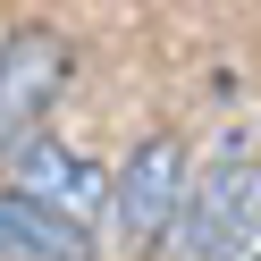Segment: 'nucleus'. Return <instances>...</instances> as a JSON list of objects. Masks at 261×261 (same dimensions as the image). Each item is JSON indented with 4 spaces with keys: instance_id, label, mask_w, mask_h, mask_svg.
<instances>
[{
    "instance_id": "nucleus-1",
    "label": "nucleus",
    "mask_w": 261,
    "mask_h": 261,
    "mask_svg": "<svg viewBox=\"0 0 261 261\" xmlns=\"http://www.w3.org/2000/svg\"><path fill=\"white\" fill-rule=\"evenodd\" d=\"M253 227H261V160L244 143H227L186 194L177 261H253Z\"/></svg>"
},
{
    "instance_id": "nucleus-2",
    "label": "nucleus",
    "mask_w": 261,
    "mask_h": 261,
    "mask_svg": "<svg viewBox=\"0 0 261 261\" xmlns=\"http://www.w3.org/2000/svg\"><path fill=\"white\" fill-rule=\"evenodd\" d=\"M186 143L177 135H143L135 152L118 160V186H110V211H118V236L135 244V253H152V244L177 236V219H186Z\"/></svg>"
},
{
    "instance_id": "nucleus-3",
    "label": "nucleus",
    "mask_w": 261,
    "mask_h": 261,
    "mask_svg": "<svg viewBox=\"0 0 261 261\" xmlns=\"http://www.w3.org/2000/svg\"><path fill=\"white\" fill-rule=\"evenodd\" d=\"M59 85H68V42L51 25H9L0 34V152L34 143V126L51 118Z\"/></svg>"
},
{
    "instance_id": "nucleus-4",
    "label": "nucleus",
    "mask_w": 261,
    "mask_h": 261,
    "mask_svg": "<svg viewBox=\"0 0 261 261\" xmlns=\"http://www.w3.org/2000/svg\"><path fill=\"white\" fill-rule=\"evenodd\" d=\"M17 194H25V202H42V211H59L68 227H93V219H101V202H110V177L93 169V160H76L68 143L34 135V143H17Z\"/></svg>"
},
{
    "instance_id": "nucleus-5",
    "label": "nucleus",
    "mask_w": 261,
    "mask_h": 261,
    "mask_svg": "<svg viewBox=\"0 0 261 261\" xmlns=\"http://www.w3.org/2000/svg\"><path fill=\"white\" fill-rule=\"evenodd\" d=\"M0 253L9 261H93V236L68 227L59 211L25 202L17 186H0Z\"/></svg>"
},
{
    "instance_id": "nucleus-6",
    "label": "nucleus",
    "mask_w": 261,
    "mask_h": 261,
    "mask_svg": "<svg viewBox=\"0 0 261 261\" xmlns=\"http://www.w3.org/2000/svg\"><path fill=\"white\" fill-rule=\"evenodd\" d=\"M253 261H261V244H253Z\"/></svg>"
}]
</instances>
